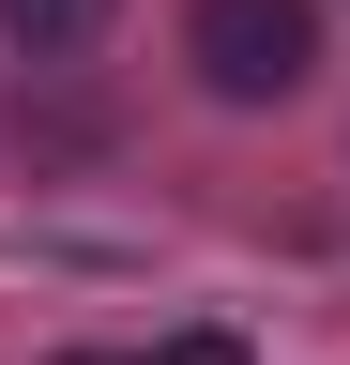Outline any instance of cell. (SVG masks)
Masks as SVG:
<instances>
[{
  "label": "cell",
  "instance_id": "6da1fadb",
  "mask_svg": "<svg viewBox=\"0 0 350 365\" xmlns=\"http://www.w3.org/2000/svg\"><path fill=\"white\" fill-rule=\"evenodd\" d=\"M183 46H198V76L229 91V107H274V91H304V61H320V0H198Z\"/></svg>",
  "mask_w": 350,
  "mask_h": 365
},
{
  "label": "cell",
  "instance_id": "7a4b0ae2",
  "mask_svg": "<svg viewBox=\"0 0 350 365\" xmlns=\"http://www.w3.org/2000/svg\"><path fill=\"white\" fill-rule=\"evenodd\" d=\"M0 31H16V46H92L107 0H0Z\"/></svg>",
  "mask_w": 350,
  "mask_h": 365
},
{
  "label": "cell",
  "instance_id": "3957f363",
  "mask_svg": "<svg viewBox=\"0 0 350 365\" xmlns=\"http://www.w3.org/2000/svg\"><path fill=\"white\" fill-rule=\"evenodd\" d=\"M168 365H244V350H229V335H183V350H168Z\"/></svg>",
  "mask_w": 350,
  "mask_h": 365
}]
</instances>
